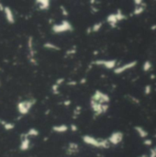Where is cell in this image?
Returning a JSON list of instances; mask_svg holds the SVG:
<instances>
[{"label":"cell","mask_w":156,"mask_h":157,"mask_svg":"<svg viewBox=\"0 0 156 157\" xmlns=\"http://www.w3.org/2000/svg\"><path fill=\"white\" fill-rule=\"evenodd\" d=\"M82 140L87 145H90L96 148L108 149L111 146L108 139H101V138H96L90 135H84Z\"/></svg>","instance_id":"cell-1"},{"label":"cell","mask_w":156,"mask_h":157,"mask_svg":"<svg viewBox=\"0 0 156 157\" xmlns=\"http://www.w3.org/2000/svg\"><path fill=\"white\" fill-rule=\"evenodd\" d=\"M110 98L107 94L103 93L102 91L97 90L94 95L91 97L90 105L91 104H97V105H107L109 104Z\"/></svg>","instance_id":"cell-2"},{"label":"cell","mask_w":156,"mask_h":157,"mask_svg":"<svg viewBox=\"0 0 156 157\" xmlns=\"http://www.w3.org/2000/svg\"><path fill=\"white\" fill-rule=\"evenodd\" d=\"M52 30L55 34H60L62 32H70V31H73V28L69 21L66 20H64L60 24L53 25L52 28Z\"/></svg>","instance_id":"cell-3"},{"label":"cell","mask_w":156,"mask_h":157,"mask_svg":"<svg viewBox=\"0 0 156 157\" xmlns=\"http://www.w3.org/2000/svg\"><path fill=\"white\" fill-rule=\"evenodd\" d=\"M35 103H36V100L34 98L30 99V100H24V101L18 102L17 105V109L18 113L21 115H27Z\"/></svg>","instance_id":"cell-4"},{"label":"cell","mask_w":156,"mask_h":157,"mask_svg":"<svg viewBox=\"0 0 156 157\" xmlns=\"http://www.w3.org/2000/svg\"><path fill=\"white\" fill-rule=\"evenodd\" d=\"M127 18V17L125 16L122 11L120 9L117 11V13H113V14H110L109 16H108L107 18V22L109 24V26L111 28H116V26L118 25V22H120L121 20Z\"/></svg>","instance_id":"cell-5"},{"label":"cell","mask_w":156,"mask_h":157,"mask_svg":"<svg viewBox=\"0 0 156 157\" xmlns=\"http://www.w3.org/2000/svg\"><path fill=\"white\" fill-rule=\"evenodd\" d=\"M93 64L103 66L106 69H115L117 65V60H97L93 62Z\"/></svg>","instance_id":"cell-6"},{"label":"cell","mask_w":156,"mask_h":157,"mask_svg":"<svg viewBox=\"0 0 156 157\" xmlns=\"http://www.w3.org/2000/svg\"><path fill=\"white\" fill-rule=\"evenodd\" d=\"M123 137L124 135L121 131L117 130V131H114V132H112L108 139L111 145H118V144H120L123 141Z\"/></svg>","instance_id":"cell-7"},{"label":"cell","mask_w":156,"mask_h":157,"mask_svg":"<svg viewBox=\"0 0 156 157\" xmlns=\"http://www.w3.org/2000/svg\"><path fill=\"white\" fill-rule=\"evenodd\" d=\"M137 64V62L134 61V62H126V64H124L120 66H118L117 68L114 69V73L116 74H120L122 73H124L125 71H128L129 69H132L133 67H135Z\"/></svg>","instance_id":"cell-8"},{"label":"cell","mask_w":156,"mask_h":157,"mask_svg":"<svg viewBox=\"0 0 156 157\" xmlns=\"http://www.w3.org/2000/svg\"><path fill=\"white\" fill-rule=\"evenodd\" d=\"M30 147V140L29 137L27 135V133L22 134L21 135V142L20 145V150L22 151V152H25V151H28Z\"/></svg>","instance_id":"cell-9"},{"label":"cell","mask_w":156,"mask_h":157,"mask_svg":"<svg viewBox=\"0 0 156 157\" xmlns=\"http://www.w3.org/2000/svg\"><path fill=\"white\" fill-rule=\"evenodd\" d=\"M134 3H137L135 4V8H134V10H133V15L135 16H138V15H141V13L144 12V10L146 9V4L145 3H142V1H134Z\"/></svg>","instance_id":"cell-10"},{"label":"cell","mask_w":156,"mask_h":157,"mask_svg":"<svg viewBox=\"0 0 156 157\" xmlns=\"http://www.w3.org/2000/svg\"><path fill=\"white\" fill-rule=\"evenodd\" d=\"M4 14H5V17H6V20H7V21L9 24H14L15 23L16 20H15V17H14V14H13V11H12V9L9 7H5Z\"/></svg>","instance_id":"cell-11"},{"label":"cell","mask_w":156,"mask_h":157,"mask_svg":"<svg viewBox=\"0 0 156 157\" xmlns=\"http://www.w3.org/2000/svg\"><path fill=\"white\" fill-rule=\"evenodd\" d=\"M79 152V146L78 144L76 142H70L68 144V147L66 150V153L68 155H73V154H76Z\"/></svg>","instance_id":"cell-12"},{"label":"cell","mask_w":156,"mask_h":157,"mask_svg":"<svg viewBox=\"0 0 156 157\" xmlns=\"http://www.w3.org/2000/svg\"><path fill=\"white\" fill-rule=\"evenodd\" d=\"M36 3L39 6V9L42 11H46L50 8V6H51V2L49 0H38L36 1Z\"/></svg>","instance_id":"cell-13"},{"label":"cell","mask_w":156,"mask_h":157,"mask_svg":"<svg viewBox=\"0 0 156 157\" xmlns=\"http://www.w3.org/2000/svg\"><path fill=\"white\" fill-rule=\"evenodd\" d=\"M27 45H28V48H29V54H30V58H34L35 52H34V46H33V38L31 37V36L29 37Z\"/></svg>","instance_id":"cell-14"},{"label":"cell","mask_w":156,"mask_h":157,"mask_svg":"<svg viewBox=\"0 0 156 157\" xmlns=\"http://www.w3.org/2000/svg\"><path fill=\"white\" fill-rule=\"evenodd\" d=\"M52 130L54 131V132H57V133H64V132H66V131L68 130V126L65 124L57 125V126L52 127Z\"/></svg>","instance_id":"cell-15"},{"label":"cell","mask_w":156,"mask_h":157,"mask_svg":"<svg viewBox=\"0 0 156 157\" xmlns=\"http://www.w3.org/2000/svg\"><path fill=\"white\" fill-rule=\"evenodd\" d=\"M135 130H136V132L139 134V136L141 137V138H142V139H146V138L148 137V131L145 130V129H143V128H141V127H140V126H136L135 128Z\"/></svg>","instance_id":"cell-16"},{"label":"cell","mask_w":156,"mask_h":157,"mask_svg":"<svg viewBox=\"0 0 156 157\" xmlns=\"http://www.w3.org/2000/svg\"><path fill=\"white\" fill-rule=\"evenodd\" d=\"M43 47L47 50H52V51H60L61 48L57 45L53 44L52 42H45L44 44H43Z\"/></svg>","instance_id":"cell-17"},{"label":"cell","mask_w":156,"mask_h":157,"mask_svg":"<svg viewBox=\"0 0 156 157\" xmlns=\"http://www.w3.org/2000/svg\"><path fill=\"white\" fill-rule=\"evenodd\" d=\"M102 25H103V22L96 23L95 25H94V26H92V27L90 28V29H88V32H94V33L98 32V31L101 29Z\"/></svg>","instance_id":"cell-18"},{"label":"cell","mask_w":156,"mask_h":157,"mask_svg":"<svg viewBox=\"0 0 156 157\" xmlns=\"http://www.w3.org/2000/svg\"><path fill=\"white\" fill-rule=\"evenodd\" d=\"M62 82H64V78H60L56 81V83L52 86V92L53 94H58V91H59V86H61V84Z\"/></svg>","instance_id":"cell-19"},{"label":"cell","mask_w":156,"mask_h":157,"mask_svg":"<svg viewBox=\"0 0 156 157\" xmlns=\"http://www.w3.org/2000/svg\"><path fill=\"white\" fill-rule=\"evenodd\" d=\"M2 125H3V127L6 130H13L15 128V124L14 123H12V122H8V121H2L1 122Z\"/></svg>","instance_id":"cell-20"},{"label":"cell","mask_w":156,"mask_h":157,"mask_svg":"<svg viewBox=\"0 0 156 157\" xmlns=\"http://www.w3.org/2000/svg\"><path fill=\"white\" fill-rule=\"evenodd\" d=\"M27 135H28L29 137H36V136L39 135V131H38V130L35 129V128H30V129L28 130Z\"/></svg>","instance_id":"cell-21"},{"label":"cell","mask_w":156,"mask_h":157,"mask_svg":"<svg viewBox=\"0 0 156 157\" xmlns=\"http://www.w3.org/2000/svg\"><path fill=\"white\" fill-rule=\"evenodd\" d=\"M152 68H153V64H152V62H150V61H146V62H143L142 69H143V71H144V72H148V71H150Z\"/></svg>","instance_id":"cell-22"},{"label":"cell","mask_w":156,"mask_h":157,"mask_svg":"<svg viewBox=\"0 0 156 157\" xmlns=\"http://www.w3.org/2000/svg\"><path fill=\"white\" fill-rule=\"evenodd\" d=\"M144 92H145V95H149V94H151V92H152V86H150V85L146 86Z\"/></svg>","instance_id":"cell-23"},{"label":"cell","mask_w":156,"mask_h":157,"mask_svg":"<svg viewBox=\"0 0 156 157\" xmlns=\"http://www.w3.org/2000/svg\"><path fill=\"white\" fill-rule=\"evenodd\" d=\"M143 143H144L145 145H147V146H151L152 143H153V141H152L151 139H146V140H144Z\"/></svg>","instance_id":"cell-24"},{"label":"cell","mask_w":156,"mask_h":157,"mask_svg":"<svg viewBox=\"0 0 156 157\" xmlns=\"http://www.w3.org/2000/svg\"><path fill=\"white\" fill-rule=\"evenodd\" d=\"M148 157H156V152L154 151V149L151 150V152H150V155Z\"/></svg>","instance_id":"cell-25"},{"label":"cell","mask_w":156,"mask_h":157,"mask_svg":"<svg viewBox=\"0 0 156 157\" xmlns=\"http://www.w3.org/2000/svg\"><path fill=\"white\" fill-rule=\"evenodd\" d=\"M71 128H72V130H73V131H76V130H77V127L76 126V125H73V124L71 125Z\"/></svg>","instance_id":"cell-26"},{"label":"cell","mask_w":156,"mask_h":157,"mask_svg":"<svg viewBox=\"0 0 156 157\" xmlns=\"http://www.w3.org/2000/svg\"><path fill=\"white\" fill-rule=\"evenodd\" d=\"M4 8H5V7L3 6V4L0 3V11H4Z\"/></svg>","instance_id":"cell-27"},{"label":"cell","mask_w":156,"mask_h":157,"mask_svg":"<svg viewBox=\"0 0 156 157\" xmlns=\"http://www.w3.org/2000/svg\"><path fill=\"white\" fill-rule=\"evenodd\" d=\"M140 157H148V156L145 155V154H143V155H141V156H140Z\"/></svg>","instance_id":"cell-28"},{"label":"cell","mask_w":156,"mask_h":157,"mask_svg":"<svg viewBox=\"0 0 156 157\" xmlns=\"http://www.w3.org/2000/svg\"><path fill=\"white\" fill-rule=\"evenodd\" d=\"M154 151H155V152H156V147H155V148H154Z\"/></svg>","instance_id":"cell-29"},{"label":"cell","mask_w":156,"mask_h":157,"mask_svg":"<svg viewBox=\"0 0 156 157\" xmlns=\"http://www.w3.org/2000/svg\"><path fill=\"white\" fill-rule=\"evenodd\" d=\"M1 122H2V121H1V120H0V123H1Z\"/></svg>","instance_id":"cell-30"}]
</instances>
